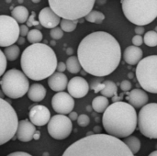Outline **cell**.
Here are the masks:
<instances>
[{
    "label": "cell",
    "mask_w": 157,
    "mask_h": 156,
    "mask_svg": "<svg viewBox=\"0 0 157 156\" xmlns=\"http://www.w3.org/2000/svg\"><path fill=\"white\" fill-rule=\"evenodd\" d=\"M18 119L14 108L0 98V146L12 140L17 132Z\"/></svg>",
    "instance_id": "9c48e42d"
},
{
    "label": "cell",
    "mask_w": 157,
    "mask_h": 156,
    "mask_svg": "<svg viewBox=\"0 0 157 156\" xmlns=\"http://www.w3.org/2000/svg\"><path fill=\"white\" fill-rule=\"evenodd\" d=\"M82 74H86V72H85L84 70H83V72H82Z\"/></svg>",
    "instance_id": "f907efd6"
},
{
    "label": "cell",
    "mask_w": 157,
    "mask_h": 156,
    "mask_svg": "<svg viewBox=\"0 0 157 156\" xmlns=\"http://www.w3.org/2000/svg\"><path fill=\"white\" fill-rule=\"evenodd\" d=\"M50 36L53 40H60L63 36V29L61 28L55 27V28H53V29H52L50 30Z\"/></svg>",
    "instance_id": "d6a6232c"
},
{
    "label": "cell",
    "mask_w": 157,
    "mask_h": 156,
    "mask_svg": "<svg viewBox=\"0 0 157 156\" xmlns=\"http://www.w3.org/2000/svg\"><path fill=\"white\" fill-rule=\"evenodd\" d=\"M35 17H36L35 12H31V15L29 17L28 20L26 21V23H27V26H28V27L37 26V25H39V24H40V22H39V21H37V20L35 19Z\"/></svg>",
    "instance_id": "d590c367"
},
{
    "label": "cell",
    "mask_w": 157,
    "mask_h": 156,
    "mask_svg": "<svg viewBox=\"0 0 157 156\" xmlns=\"http://www.w3.org/2000/svg\"><path fill=\"white\" fill-rule=\"evenodd\" d=\"M126 18L136 26H145L157 17V0H121Z\"/></svg>",
    "instance_id": "5b68a950"
},
{
    "label": "cell",
    "mask_w": 157,
    "mask_h": 156,
    "mask_svg": "<svg viewBox=\"0 0 157 156\" xmlns=\"http://www.w3.org/2000/svg\"><path fill=\"white\" fill-rule=\"evenodd\" d=\"M135 74L145 92L157 94V55L143 58L136 66Z\"/></svg>",
    "instance_id": "ba28073f"
},
{
    "label": "cell",
    "mask_w": 157,
    "mask_h": 156,
    "mask_svg": "<svg viewBox=\"0 0 157 156\" xmlns=\"http://www.w3.org/2000/svg\"><path fill=\"white\" fill-rule=\"evenodd\" d=\"M102 124L107 134L118 139L127 138L136 130L138 115L135 108L129 103L113 102L104 111Z\"/></svg>",
    "instance_id": "277c9868"
},
{
    "label": "cell",
    "mask_w": 157,
    "mask_h": 156,
    "mask_svg": "<svg viewBox=\"0 0 157 156\" xmlns=\"http://www.w3.org/2000/svg\"><path fill=\"white\" fill-rule=\"evenodd\" d=\"M51 9L60 17L78 20L92 11L96 0H48Z\"/></svg>",
    "instance_id": "8992f818"
},
{
    "label": "cell",
    "mask_w": 157,
    "mask_h": 156,
    "mask_svg": "<svg viewBox=\"0 0 157 156\" xmlns=\"http://www.w3.org/2000/svg\"><path fill=\"white\" fill-rule=\"evenodd\" d=\"M143 50L140 47L136 46H129L125 49L123 52L124 61L130 65L138 64L139 62L143 59Z\"/></svg>",
    "instance_id": "ffe728a7"
},
{
    "label": "cell",
    "mask_w": 157,
    "mask_h": 156,
    "mask_svg": "<svg viewBox=\"0 0 157 156\" xmlns=\"http://www.w3.org/2000/svg\"><path fill=\"white\" fill-rule=\"evenodd\" d=\"M4 96H5V94L3 93V91H2V89H1V90H0V98H3Z\"/></svg>",
    "instance_id": "c3c4849f"
},
{
    "label": "cell",
    "mask_w": 157,
    "mask_h": 156,
    "mask_svg": "<svg viewBox=\"0 0 157 156\" xmlns=\"http://www.w3.org/2000/svg\"><path fill=\"white\" fill-rule=\"evenodd\" d=\"M46 88L40 84H32L28 90V97L33 102H40L46 97Z\"/></svg>",
    "instance_id": "44dd1931"
},
{
    "label": "cell",
    "mask_w": 157,
    "mask_h": 156,
    "mask_svg": "<svg viewBox=\"0 0 157 156\" xmlns=\"http://www.w3.org/2000/svg\"><path fill=\"white\" fill-rule=\"evenodd\" d=\"M52 106L57 114L66 115L73 111L75 108V100L66 92H57L52 98Z\"/></svg>",
    "instance_id": "4fadbf2b"
},
{
    "label": "cell",
    "mask_w": 157,
    "mask_h": 156,
    "mask_svg": "<svg viewBox=\"0 0 157 156\" xmlns=\"http://www.w3.org/2000/svg\"><path fill=\"white\" fill-rule=\"evenodd\" d=\"M19 53H20L19 47L16 44H13L11 46L6 47L4 51V54H5L6 60L10 61V62L17 60L19 56Z\"/></svg>",
    "instance_id": "4316f807"
},
{
    "label": "cell",
    "mask_w": 157,
    "mask_h": 156,
    "mask_svg": "<svg viewBox=\"0 0 157 156\" xmlns=\"http://www.w3.org/2000/svg\"><path fill=\"white\" fill-rule=\"evenodd\" d=\"M62 156H134L127 145L109 134L87 135L72 143Z\"/></svg>",
    "instance_id": "7a4b0ae2"
},
{
    "label": "cell",
    "mask_w": 157,
    "mask_h": 156,
    "mask_svg": "<svg viewBox=\"0 0 157 156\" xmlns=\"http://www.w3.org/2000/svg\"><path fill=\"white\" fill-rule=\"evenodd\" d=\"M6 58L4 54V51H2L0 50V76H2L5 73H6Z\"/></svg>",
    "instance_id": "e575fe53"
},
{
    "label": "cell",
    "mask_w": 157,
    "mask_h": 156,
    "mask_svg": "<svg viewBox=\"0 0 157 156\" xmlns=\"http://www.w3.org/2000/svg\"><path fill=\"white\" fill-rule=\"evenodd\" d=\"M39 22L42 27L52 29L58 27L61 22V17L57 16L50 6H47L40 10L39 14Z\"/></svg>",
    "instance_id": "e0dca14e"
},
{
    "label": "cell",
    "mask_w": 157,
    "mask_h": 156,
    "mask_svg": "<svg viewBox=\"0 0 157 156\" xmlns=\"http://www.w3.org/2000/svg\"><path fill=\"white\" fill-rule=\"evenodd\" d=\"M56 70H57L59 73H63V72L66 70V65H65V63H63V62H60V63H57Z\"/></svg>",
    "instance_id": "ab89813d"
},
{
    "label": "cell",
    "mask_w": 157,
    "mask_h": 156,
    "mask_svg": "<svg viewBox=\"0 0 157 156\" xmlns=\"http://www.w3.org/2000/svg\"><path fill=\"white\" fill-rule=\"evenodd\" d=\"M66 53H67L68 55H71V54H73V53H74V51H73V49H72V48H67V49H66Z\"/></svg>",
    "instance_id": "bcb514c9"
},
{
    "label": "cell",
    "mask_w": 157,
    "mask_h": 156,
    "mask_svg": "<svg viewBox=\"0 0 157 156\" xmlns=\"http://www.w3.org/2000/svg\"><path fill=\"white\" fill-rule=\"evenodd\" d=\"M47 125L50 136L55 140H64L68 138L73 130L72 120L66 117V115L57 114L52 116Z\"/></svg>",
    "instance_id": "7c38bea8"
},
{
    "label": "cell",
    "mask_w": 157,
    "mask_h": 156,
    "mask_svg": "<svg viewBox=\"0 0 157 156\" xmlns=\"http://www.w3.org/2000/svg\"><path fill=\"white\" fill-rule=\"evenodd\" d=\"M68 79L67 76L63 73H53L48 78V86L49 87L55 92H63L67 88Z\"/></svg>",
    "instance_id": "d6986e66"
},
{
    "label": "cell",
    "mask_w": 157,
    "mask_h": 156,
    "mask_svg": "<svg viewBox=\"0 0 157 156\" xmlns=\"http://www.w3.org/2000/svg\"><path fill=\"white\" fill-rule=\"evenodd\" d=\"M77 123L80 127H87L90 123V119L86 114H81L77 118Z\"/></svg>",
    "instance_id": "836d02e7"
},
{
    "label": "cell",
    "mask_w": 157,
    "mask_h": 156,
    "mask_svg": "<svg viewBox=\"0 0 157 156\" xmlns=\"http://www.w3.org/2000/svg\"><path fill=\"white\" fill-rule=\"evenodd\" d=\"M144 42L149 47L157 46V32L154 30L147 31L144 37Z\"/></svg>",
    "instance_id": "4dcf8cb0"
},
{
    "label": "cell",
    "mask_w": 157,
    "mask_h": 156,
    "mask_svg": "<svg viewBox=\"0 0 157 156\" xmlns=\"http://www.w3.org/2000/svg\"><path fill=\"white\" fill-rule=\"evenodd\" d=\"M68 118L72 120V121H75V120H77V118H78V115H77V113L76 112H75V111H72L71 113H69V116H68Z\"/></svg>",
    "instance_id": "7bdbcfd3"
},
{
    "label": "cell",
    "mask_w": 157,
    "mask_h": 156,
    "mask_svg": "<svg viewBox=\"0 0 157 156\" xmlns=\"http://www.w3.org/2000/svg\"><path fill=\"white\" fill-rule=\"evenodd\" d=\"M121 89L123 92H127L132 89V83L129 80H123L121 83Z\"/></svg>",
    "instance_id": "8d00e7d4"
},
{
    "label": "cell",
    "mask_w": 157,
    "mask_h": 156,
    "mask_svg": "<svg viewBox=\"0 0 157 156\" xmlns=\"http://www.w3.org/2000/svg\"><path fill=\"white\" fill-rule=\"evenodd\" d=\"M123 143L127 145V147L131 150V152L133 154H136L141 149V141L136 136H132L131 135V136L125 138Z\"/></svg>",
    "instance_id": "d4e9b609"
},
{
    "label": "cell",
    "mask_w": 157,
    "mask_h": 156,
    "mask_svg": "<svg viewBox=\"0 0 157 156\" xmlns=\"http://www.w3.org/2000/svg\"><path fill=\"white\" fill-rule=\"evenodd\" d=\"M134 31H135L136 35H141L142 36V34H144V28L143 26H136Z\"/></svg>",
    "instance_id": "b9f144b4"
},
{
    "label": "cell",
    "mask_w": 157,
    "mask_h": 156,
    "mask_svg": "<svg viewBox=\"0 0 157 156\" xmlns=\"http://www.w3.org/2000/svg\"><path fill=\"white\" fill-rule=\"evenodd\" d=\"M137 125L144 136L157 139V103H148L142 108Z\"/></svg>",
    "instance_id": "30bf717a"
},
{
    "label": "cell",
    "mask_w": 157,
    "mask_h": 156,
    "mask_svg": "<svg viewBox=\"0 0 157 156\" xmlns=\"http://www.w3.org/2000/svg\"><path fill=\"white\" fill-rule=\"evenodd\" d=\"M127 100L134 108H140L148 104L149 97L144 90L135 88L130 92L129 96L127 97Z\"/></svg>",
    "instance_id": "ac0fdd59"
},
{
    "label": "cell",
    "mask_w": 157,
    "mask_h": 156,
    "mask_svg": "<svg viewBox=\"0 0 157 156\" xmlns=\"http://www.w3.org/2000/svg\"><path fill=\"white\" fill-rule=\"evenodd\" d=\"M6 156H32V155H30L29 154L25 153V152H14V153H11V154H7Z\"/></svg>",
    "instance_id": "60d3db41"
},
{
    "label": "cell",
    "mask_w": 157,
    "mask_h": 156,
    "mask_svg": "<svg viewBox=\"0 0 157 156\" xmlns=\"http://www.w3.org/2000/svg\"><path fill=\"white\" fill-rule=\"evenodd\" d=\"M117 93H118L117 85L112 81L105 80L104 81V87L100 91V94L103 97H106L107 98H109V97H113L117 96Z\"/></svg>",
    "instance_id": "cb8c5ba5"
},
{
    "label": "cell",
    "mask_w": 157,
    "mask_h": 156,
    "mask_svg": "<svg viewBox=\"0 0 157 156\" xmlns=\"http://www.w3.org/2000/svg\"><path fill=\"white\" fill-rule=\"evenodd\" d=\"M132 43H133L134 46L139 47V46H141L144 43V38L141 35H135L132 38Z\"/></svg>",
    "instance_id": "74e56055"
},
{
    "label": "cell",
    "mask_w": 157,
    "mask_h": 156,
    "mask_svg": "<svg viewBox=\"0 0 157 156\" xmlns=\"http://www.w3.org/2000/svg\"><path fill=\"white\" fill-rule=\"evenodd\" d=\"M0 86L5 96L12 99L22 97L29 88V78L17 69H10L3 74Z\"/></svg>",
    "instance_id": "52a82bcc"
},
{
    "label": "cell",
    "mask_w": 157,
    "mask_h": 156,
    "mask_svg": "<svg viewBox=\"0 0 157 156\" xmlns=\"http://www.w3.org/2000/svg\"><path fill=\"white\" fill-rule=\"evenodd\" d=\"M31 1H32L33 3H35V4H37V3H40V2L41 0H31Z\"/></svg>",
    "instance_id": "681fc988"
},
{
    "label": "cell",
    "mask_w": 157,
    "mask_h": 156,
    "mask_svg": "<svg viewBox=\"0 0 157 156\" xmlns=\"http://www.w3.org/2000/svg\"><path fill=\"white\" fill-rule=\"evenodd\" d=\"M77 58L86 73L96 77H104L118 68L121 60V49L111 34L95 31L80 41Z\"/></svg>",
    "instance_id": "6da1fadb"
},
{
    "label": "cell",
    "mask_w": 157,
    "mask_h": 156,
    "mask_svg": "<svg viewBox=\"0 0 157 156\" xmlns=\"http://www.w3.org/2000/svg\"><path fill=\"white\" fill-rule=\"evenodd\" d=\"M86 20L90 22V23H96V24H100L104 21L105 19V15L98 10H92L89 12L86 17Z\"/></svg>",
    "instance_id": "83f0119b"
},
{
    "label": "cell",
    "mask_w": 157,
    "mask_h": 156,
    "mask_svg": "<svg viewBox=\"0 0 157 156\" xmlns=\"http://www.w3.org/2000/svg\"><path fill=\"white\" fill-rule=\"evenodd\" d=\"M29 27L27 25H24V24H21V26H19V36L21 37H25L28 35L29 33Z\"/></svg>",
    "instance_id": "f35d334b"
},
{
    "label": "cell",
    "mask_w": 157,
    "mask_h": 156,
    "mask_svg": "<svg viewBox=\"0 0 157 156\" xmlns=\"http://www.w3.org/2000/svg\"><path fill=\"white\" fill-rule=\"evenodd\" d=\"M29 10L23 6H15L11 11V17L19 24L25 23L29 18Z\"/></svg>",
    "instance_id": "7402d4cb"
},
{
    "label": "cell",
    "mask_w": 157,
    "mask_h": 156,
    "mask_svg": "<svg viewBox=\"0 0 157 156\" xmlns=\"http://www.w3.org/2000/svg\"><path fill=\"white\" fill-rule=\"evenodd\" d=\"M104 81L105 80L103 79V77H96L92 79L89 85L90 89H92L95 93L100 92L104 87Z\"/></svg>",
    "instance_id": "1f68e13d"
},
{
    "label": "cell",
    "mask_w": 157,
    "mask_h": 156,
    "mask_svg": "<svg viewBox=\"0 0 157 156\" xmlns=\"http://www.w3.org/2000/svg\"><path fill=\"white\" fill-rule=\"evenodd\" d=\"M148 156H157V150L155 151V152H153V153H151Z\"/></svg>",
    "instance_id": "7dc6e473"
},
{
    "label": "cell",
    "mask_w": 157,
    "mask_h": 156,
    "mask_svg": "<svg viewBox=\"0 0 157 156\" xmlns=\"http://www.w3.org/2000/svg\"><path fill=\"white\" fill-rule=\"evenodd\" d=\"M78 24V20H70V19H61L60 28L63 32H72L74 31Z\"/></svg>",
    "instance_id": "f1b7e54d"
},
{
    "label": "cell",
    "mask_w": 157,
    "mask_h": 156,
    "mask_svg": "<svg viewBox=\"0 0 157 156\" xmlns=\"http://www.w3.org/2000/svg\"><path fill=\"white\" fill-rule=\"evenodd\" d=\"M40 132L39 131H36V132H35L34 135H33V139L37 141V140L40 139Z\"/></svg>",
    "instance_id": "ee69618b"
},
{
    "label": "cell",
    "mask_w": 157,
    "mask_h": 156,
    "mask_svg": "<svg viewBox=\"0 0 157 156\" xmlns=\"http://www.w3.org/2000/svg\"><path fill=\"white\" fill-rule=\"evenodd\" d=\"M19 45H22V44H24L25 43V39H24V37H21V36H19V38H18V40H17V41Z\"/></svg>",
    "instance_id": "f6af8a7d"
},
{
    "label": "cell",
    "mask_w": 157,
    "mask_h": 156,
    "mask_svg": "<svg viewBox=\"0 0 157 156\" xmlns=\"http://www.w3.org/2000/svg\"><path fill=\"white\" fill-rule=\"evenodd\" d=\"M109 106V99L103 96L96 97L92 101V108L98 113H104V111L107 109Z\"/></svg>",
    "instance_id": "603a6c76"
},
{
    "label": "cell",
    "mask_w": 157,
    "mask_h": 156,
    "mask_svg": "<svg viewBox=\"0 0 157 156\" xmlns=\"http://www.w3.org/2000/svg\"><path fill=\"white\" fill-rule=\"evenodd\" d=\"M89 89L90 87L88 82L81 76L73 77L68 81L67 84L68 94L74 98L85 97L88 94Z\"/></svg>",
    "instance_id": "5bb4252c"
},
{
    "label": "cell",
    "mask_w": 157,
    "mask_h": 156,
    "mask_svg": "<svg viewBox=\"0 0 157 156\" xmlns=\"http://www.w3.org/2000/svg\"><path fill=\"white\" fill-rule=\"evenodd\" d=\"M57 63L54 51L44 43H35L28 46L23 51L20 58L22 72L33 81L49 78L55 73Z\"/></svg>",
    "instance_id": "3957f363"
},
{
    "label": "cell",
    "mask_w": 157,
    "mask_h": 156,
    "mask_svg": "<svg viewBox=\"0 0 157 156\" xmlns=\"http://www.w3.org/2000/svg\"><path fill=\"white\" fill-rule=\"evenodd\" d=\"M65 65H66V69L70 74H78L82 68L78 61V58L76 56H70L69 58H67Z\"/></svg>",
    "instance_id": "484cf974"
},
{
    "label": "cell",
    "mask_w": 157,
    "mask_h": 156,
    "mask_svg": "<svg viewBox=\"0 0 157 156\" xmlns=\"http://www.w3.org/2000/svg\"><path fill=\"white\" fill-rule=\"evenodd\" d=\"M29 118V121L33 125L40 127L48 124L51 119V112L46 107L42 105H36L30 108Z\"/></svg>",
    "instance_id": "9a60e30c"
},
{
    "label": "cell",
    "mask_w": 157,
    "mask_h": 156,
    "mask_svg": "<svg viewBox=\"0 0 157 156\" xmlns=\"http://www.w3.org/2000/svg\"><path fill=\"white\" fill-rule=\"evenodd\" d=\"M42 33L40 30L39 29H31L29 31L28 35H27V40H29V43L31 44H35V43H40V41L42 40Z\"/></svg>",
    "instance_id": "f546056e"
},
{
    "label": "cell",
    "mask_w": 157,
    "mask_h": 156,
    "mask_svg": "<svg viewBox=\"0 0 157 156\" xmlns=\"http://www.w3.org/2000/svg\"><path fill=\"white\" fill-rule=\"evenodd\" d=\"M36 132V126L29 120H23L18 121L16 136L17 139L22 143H29L33 140V135Z\"/></svg>",
    "instance_id": "2e32d148"
},
{
    "label": "cell",
    "mask_w": 157,
    "mask_h": 156,
    "mask_svg": "<svg viewBox=\"0 0 157 156\" xmlns=\"http://www.w3.org/2000/svg\"><path fill=\"white\" fill-rule=\"evenodd\" d=\"M19 38V25L10 16L0 15V47L15 44Z\"/></svg>",
    "instance_id": "8fae6325"
}]
</instances>
